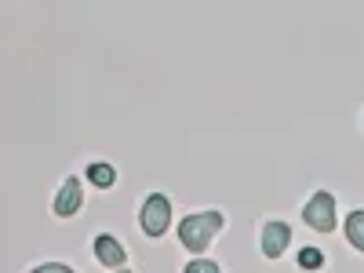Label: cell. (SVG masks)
I'll use <instances>...</instances> for the list:
<instances>
[{
    "instance_id": "cell-1",
    "label": "cell",
    "mask_w": 364,
    "mask_h": 273,
    "mask_svg": "<svg viewBox=\"0 0 364 273\" xmlns=\"http://www.w3.org/2000/svg\"><path fill=\"white\" fill-rule=\"evenodd\" d=\"M223 230V211H197V215L182 219L178 226V240L186 245L190 252H204L211 245V237Z\"/></svg>"
},
{
    "instance_id": "cell-2",
    "label": "cell",
    "mask_w": 364,
    "mask_h": 273,
    "mask_svg": "<svg viewBox=\"0 0 364 273\" xmlns=\"http://www.w3.org/2000/svg\"><path fill=\"white\" fill-rule=\"evenodd\" d=\"M302 219H306V226H314L317 233H331L336 230V197L328 190H317L306 200V208H302Z\"/></svg>"
},
{
    "instance_id": "cell-3",
    "label": "cell",
    "mask_w": 364,
    "mask_h": 273,
    "mask_svg": "<svg viewBox=\"0 0 364 273\" xmlns=\"http://www.w3.org/2000/svg\"><path fill=\"white\" fill-rule=\"evenodd\" d=\"M139 223H142V230L149 237H164V230L171 226V204H168V197L164 193H149L146 204H142Z\"/></svg>"
},
{
    "instance_id": "cell-4",
    "label": "cell",
    "mask_w": 364,
    "mask_h": 273,
    "mask_svg": "<svg viewBox=\"0 0 364 273\" xmlns=\"http://www.w3.org/2000/svg\"><path fill=\"white\" fill-rule=\"evenodd\" d=\"M288 240H291L288 223H281V219L266 223V226H262V255H266V259H281L284 248H288Z\"/></svg>"
},
{
    "instance_id": "cell-5",
    "label": "cell",
    "mask_w": 364,
    "mask_h": 273,
    "mask_svg": "<svg viewBox=\"0 0 364 273\" xmlns=\"http://www.w3.org/2000/svg\"><path fill=\"white\" fill-rule=\"evenodd\" d=\"M80 200H84V193H80V178H66V182H63V190H58V197H55V215H58V219L77 215V211H80Z\"/></svg>"
},
{
    "instance_id": "cell-6",
    "label": "cell",
    "mask_w": 364,
    "mask_h": 273,
    "mask_svg": "<svg viewBox=\"0 0 364 273\" xmlns=\"http://www.w3.org/2000/svg\"><path fill=\"white\" fill-rule=\"evenodd\" d=\"M95 259H99L102 266H124V248L117 245V237L99 233V237H95Z\"/></svg>"
},
{
    "instance_id": "cell-7",
    "label": "cell",
    "mask_w": 364,
    "mask_h": 273,
    "mask_svg": "<svg viewBox=\"0 0 364 273\" xmlns=\"http://www.w3.org/2000/svg\"><path fill=\"white\" fill-rule=\"evenodd\" d=\"M346 237L357 252H364V211H350L346 215Z\"/></svg>"
},
{
    "instance_id": "cell-8",
    "label": "cell",
    "mask_w": 364,
    "mask_h": 273,
    "mask_svg": "<svg viewBox=\"0 0 364 273\" xmlns=\"http://www.w3.org/2000/svg\"><path fill=\"white\" fill-rule=\"evenodd\" d=\"M87 178L95 182L99 190H109L113 182H117V171H113L109 164H91V168H87Z\"/></svg>"
},
{
    "instance_id": "cell-9",
    "label": "cell",
    "mask_w": 364,
    "mask_h": 273,
    "mask_svg": "<svg viewBox=\"0 0 364 273\" xmlns=\"http://www.w3.org/2000/svg\"><path fill=\"white\" fill-rule=\"evenodd\" d=\"M299 266L302 269H321L324 266V252L321 248H302L299 252Z\"/></svg>"
},
{
    "instance_id": "cell-10",
    "label": "cell",
    "mask_w": 364,
    "mask_h": 273,
    "mask_svg": "<svg viewBox=\"0 0 364 273\" xmlns=\"http://www.w3.org/2000/svg\"><path fill=\"white\" fill-rule=\"evenodd\" d=\"M182 273H223V269H219V262H211V259H197V262H190Z\"/></svg>"
},
{
    "instance_id": "cell-11",
    "label": "cell",
    "mask_w": 364,
    "mask_h": 273,
    "mask_svg": "<svg viewBox=\"0 0 364 273\" xmlns=\"http://www.w3.org/2000/svg\"><path fill=\"white\" fill-rule=\"evenodd\" d=\"M29 273H73L66 262H44V266H37V269H29Z\"/></svg>"
},
{
    "instance_id": "cell-12",
    "label": "cell",
    "mask_w": 364,
    "mask_h": 273,
    "mask_svg": "<svg viewBox=\"0 0 364 273\" xmlns=\"http://www.w3.org/2000/svg\"><path fill=\"white\" fill-rule=\"evenodd\" d=\"M117 273H128V269H117Z\"/></svg>"
}]
</instances>
